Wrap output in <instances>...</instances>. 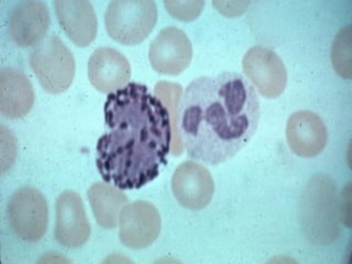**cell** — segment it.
<instances>
[{
	"instance_id": "obj_1",
	"label": "cell",
	"mask_w": 352,
	"mask_h": 264,
	"mask_svg": "<svg viewBox=\"0 0 352 264\" xmlns=\"http://www.w3.org/2000/svg\"><path fill=\"white\" fill-rule=\"evenodd\" d=\"M104 120L106 131L96 146L102 179L119 190H138L157 179L172 142L164 104L146 85L130 82L108 95Z\"/></svg>"
},
{
	"instance_id": "obj_2",
	"label": "cell",
	"mask_w": 352,
	"mask_h": 264,
	"mask_svg": "<svg viewBox=\"0 0 352 264\" xmlns=\"http://www.w3.org/2000/svg\"><path fill=\"white\" fill-rule=\"evenodd\" d=\"M182 140L190 159L217 165L251 140L261 118L251 82L236 72L201 76L185 88L179 104Z\"/></svg>"
},
{
	"instance_id": "obj_3",
	"label": "cell",
	"mask_w": 352,
	"mask_h": 264,
	"mask_svg": "<svg viewBox=\"0 0 352 264\" xmlns=\"http://www.w3.org/2000/svg\"><path fill=\"white\" fill-rule=\"evenodd\" d=\"M157 21V7L153 0H115L104 14L108 36L124 45L144 41Z\"/></svg>"
},
{
	"instance_id": "obj_4",
	"label": "cell",
	"mask_w": 352,
	"mask_h": 264,
	"mask_svg": "<svg viewBox=\"0 0 352 264\" xmlns=\"http://www.w3.org/2000/svg\"><path fill=\"white\" fill-rule=\"evenodd\" d=\"M31 69L44 91L53 95L64 93L74 80V55L58 36H47L33 47L29 58Z\"/></svg>"
},
{
	"instance_id": "obj_5",
	"label": "cell",
	"mask_w": 352,
	"mask_h": 264,
	"mask_svg": "<svg viewBox=\"0 0 352 264\" xmlns=\"http://www.w3.org/2000/svg\"><path fill=\"white\" fill-rule=\"evenodd\" d=\"M8 218L18 238L27 242L40 241L49 226L47 198L36 187H21L10 197Z\"/></svg>"
},
{
	"instance_id": "obj_6",
	"label": "cell",
	"mask_w": 352,
	"mask_h": 264,
	"mask_svg": "<svg viewBox=\"0 0 352 264\" xmlns=\"http://www.w3.org/2000/svg\"><path fill=\"white\" fill-rule=\"evenodd\" d=\"M242 67L248 80L264 98H278L285 91L287 72L272 50L262 45L251 47L243 56Z\"/></svg>"
},
{
	"instance_id": "obj_7",
	"label": "cell",
	"mask_w": 352,
	"mask_h": 264,
	"mask_svg": "<svg viewBox=\"0 0 352 264\" xmlns=\"http://www.w3.org/2000/svg\"><path fill=\"white\" fill-rule=\"evenodd\" d=\"M118 225L121 243L132 250H142L159 238L162 220L153 204L135 201L121 210Z\"/></svg>"
},
{
	"instance_id": "obj_8",
	"label": "cell",
	"mask_w": 352,
	"mask_h": 264,
	"mask_svg": "<svg viewBox=\"0 0 352 264\" xmlns=\"http://www.w3.org/2000/svg\"><path fill=\"white\" fill-rule=\"evenodd\" d=\"M54 236L58 245L66 249L82 247L91 236L85 206L74 190H64L56 199Z\"/></svg>"
},
{
	"instance_id": "obj_9",
	"label": "cell",
	"mask_w": 352,
	"mask_h": 264,
	"mask_svg": "<svg viewBox=\"0 0 352 264\" xmlns=\"http://www.w3.org/2000/svg\"><path fill=\"white\" fill-rule=\"evenodd\" d=\"M192 58V42L179 28H164L148 47L150 63L160 74L179 75L190 66Z\"/></svg>"
},
{
	"instance_id": "obj_10",
	"label": "cell",
	"mask_w": 352,
	"mask_h": 264,
	"mask_svg": "<svg viewBox=\"0 0 352 264\" xmlns=\"http://www.w3.org/2000/svg\"><path fill=\"white\" fill-rule=\"evenodd\" d=\"M170 186L177 203L190 210L205 208L214 197L212 174L203 164L195 161H186L176 168Z\"/></svg>"
},
{
	"instance_id": "obj_11",
	"label": "cell",
	"mask_w": 352,
	"mask_h": 264,
	"mask_svg": "<svg viewBox=\"0 0 352 264\" xmlns=\"http://www.w3.org/2000/svg\"><path fill=\"white\" fill-rule=\"evenodd\" d=\"M50 25L51 16L47 3L38 0H25L11 11L9 36L19 47H34L47 38Z\"/></svg>"
},
{
	"instance_id": "obj_12",
	"label": "cell",
	"mask_w": 352,
	"mask_h": 264,
	"mask_svg": "<svg viewBox=\"0 0 352 264\" xmlns=\"http://www.w3.org/2000/svg\"><path fill=\"white\" fill-rule=\"evenodd\" d=\"M88 80L100 93H115L126 87L131 77L129 60L118 50L98 47L87 64Z\"/></svg>"
},
{
	"instance_id": "obj_13",
	"label": "cell",
	"mask_w": 352,
	"mask_h": 264,
	"mask_svg": "<svg viewBox=\"0 0 352 264\" xmlns=\"http://www.w3.org/2000/svg\"><path fill=\"white\" fill-rule=\"evenodd\" d=\"M326 124L317 113L309 110L296 111L286 124V140L289 148L300 157H314L327 144Z\"/></svg>"
},
{
	"instance_id": "obj_14",
	"label": "cell",
	"mask_w": 352,
	"mask_h": 264,
	"mask_svg": "<svg viewBox=\"0 0 352 264\" xmlns=\"http://www.w3.org/2000/svg\"><path fill=\"white\" fill-rule=\"evenodd\" d=\"M55 12L60 28L75 45L86 47L96 38L98 20L87 0H58Z\"/></svg>"
},
{
	"instance_id": "obj_15",
	"label": "cell",
	"mask_w": 352,
	"mask_h": 264,
	"mask_svg": "<svg viewBox=\"0 0 352 264\" xmlns=\"http://www.w3.org/2000/svg\"><path fill=\"white\" fill-rule=\"evenodd\" d=\"M34 91L27 75L7 67L0 72V113L8 119L23 118L34 104Z\"/></svg>"
},
{
	"instance_id": "obj_16",
	"label": "cell",
	"mask_w": 352,
	"mask_h": 264,
	"mask_svg": "<svg viewBox=\"0 0 352 264\" xmlns=\"http://www.w3.org/2000/svg\"><path fill=\"white\" fill-rule=\"evenodd\" d=\"M94 217L102 228L115 229L119 223V216L128 204V197L118 187L106 182H97L87 192Z\"/></svg>"
},
{
	"instance_id": "obj_17",
	"label": "cell",
	"mask_w": 352,
	"mask_h": 264,
	"mask_svg": "<svg viewBox=\"0 0 352 264\" xmlns=\"http://www.w3.org/2000/svg\"><path fill=\"white\" fill-rule=\"evenodd\" d=\"M333 69L344 78L351 76V32L350 27L341 29L331 47Z\"/></svg>"
},
{
	"instance_id": "obj_18",
	"label": "cell",
	"mask_w": 352,
	"mask_h": 264,
	"mask_svg": "<svg viewBox=\"0 0 352 264\" xmlns=\"http://www.w3.org/2000/svg\"><path fill=\"white\" fill-rule=\"evenodd\" d=\"M163 3L170 16L183 22L197 19L205 7V1L201 0H165Z\"/></svg>"
},
{
	"instance_id": "obj_19",
	"label": "cell",
	"mask_w": 352,
	"mask_h": 264,
	"mask_svg": "<svg viewBox=\"0 0 352 264\" xmlns=\"http://www.w3.org/2000/svg\"><path fill=\"white\" fill-rule=\"evenodd\" d=\"M250 3V1H214L212 5L223 16L234 18L245 12Z\"/></svg>"
}]
</instances>
